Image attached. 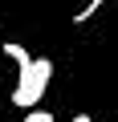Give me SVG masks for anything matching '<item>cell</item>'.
<instances>
[{
	"label": "cell",
	"mask_w": 118,
	"mask_h": 122,
	"mask_svg": "<svg viewBox=\"0 0 118 122\" xmlns=\"http://www.w3.org/2000/svg\"><path fill=\"white\" fill-rule=\"evenodd\" d=\"M25 122H53V114H49V110H37V106H33V110H25Z\"/></svg>",
	"instance_id": "4"
},
{
	"label": "cell",
	"mask_w": 118,
	"mask_h": 122,
	"mask_svg": "<svg viewBox=\"0 0 118 122\" xmlns=\"http://www.w3.org/2000/svg\"><path fill=\"white\" fill-rule=\"evenodd\" d=\"M73 122H94V118H90V114H77V118H73Z\"/></svg>",
	"instance_id": "5"
},
{
	"label": "cell",
	"mask_w": 118,
	"mask_h": 122,
	"mask_svg": "<svg viewBox=\"0 0 118 122\" xmlns=\"http://www.w3.org/2000/svg\"><path fill=\"white\" fill-rule=\"evenodd\" d=\"M102 4H106V0H90V4H86V8H82V12L73 16V20H77V25H86V20H90V16H94V12L102 8Z\"/></svg>",
	"instance_id": "3"
},
{
	"label": "cell",
	"mask_w": 118,
	"mask_h": 122,
	"mask_svg": "<svg viewBox=\"0 0 118 122\" xmlns=\"http://www.w3.org/2000/svg\"><path fill=\"white\" fill-rule=\"evenodd\" d=\"M49 77H53V61H49V57L25 61V65H21V81H16V94H12V102H16L21 110H33V106L41 102V94H45Z\"/></svg>",
	"instance_id": "1"
},
{
	"label": "cell",
	"mask_w": 118,
	"mask_h": 122,
	"mask_svg": "<svg viewBox=\"0 0 118 122\" xmlns=\"http://www.w3.org/2000/svg\"><path fill=\"white\" fill-rule=\"evenodd\" d=\"M4 57H8V61H16V65L33 61V57H29V49H25V45H16V41H8V45H4Z\"/></svg>",
	"instance_id": "2"
}]
</instances>
